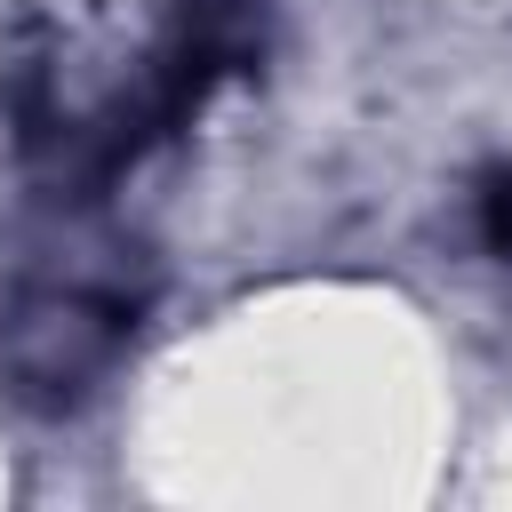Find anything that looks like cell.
<instances>
[{
    "label": "cell",
    "instance_id": "obj_1",
    "mask_svg": "<svg viewBox=\"0 0 512 512\" xmlns=\"http://www.w3.org/2000/svg\"><path fill=\"white\" fill-rule=\"evenodd\" d=\"M128 336V304L120 296H96V288H40L8 312V336H0V360L8 376L32 392V400H72L88 392L112 352Z\"/></svg>",
    "mask_w": 512,
    "mask_h": 512
},
{
    "label": "cell",
    "instance_id": "obj_2",
    "mask_svg": "<svg viewBox=\"0 0 512 512\" xmlns=\"http://www.w3.org/2000/svg\"><path fill=\"white\" fill-rule=\"evenodd\" d=\"M480 240H488V256H512V168H496L480 184Z\"/></svg>",
    "mask_w": 512,
    "mask_h": 512
}]
</instances>
